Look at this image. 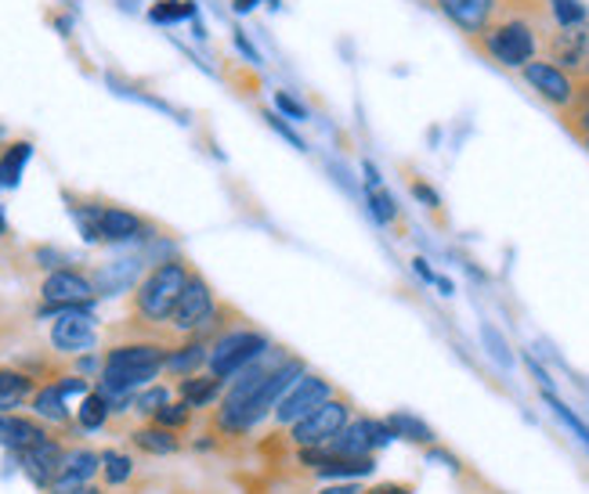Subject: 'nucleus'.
Instances as JSON below:
<instances>
[{
	"mask_svg": "<svg viewBox=\"0 0 589 494\" xmlns=\"http://www.w3.org/2000/svg\"><path fill=\"white\" fill-rule=\"evenodd\" d=\"M192 274L196 268L181 256L160 260L156 268H149V274L138 282L134 296H131L134 317H131V325H127V332H134L138 340H163L170 346H178V340L167 332V322H170V314H174L181 293L189 289Z\"/></svg>",
	"mask_w": 589,
	"mask_h": 494,
	"instance_id": "f257e3e1",
	"label": "nucleus"
},
{
	"mask_svg": "<svg viewBox=\"0 0 589 494\" xmlns=\"http://www.w3.org/2000/svg\"><path fill=\"white\" fill-rule=\"evenodd\" d=\"M174 346L163 340H127L112 343L102 357V372H98V390L106 397H123L138 386H149L156 375L167 369V357Z\"/></svg>",
	"mask_w": 589,
	"mask_h": 494,
	"instance_id": "f03ea898",
	"label": "nucleus"
},
{
	"mask_svg": "<svg viewBox=\"0 0 589 494\" xmlns=\"http://www.w3.org/2000/svg\"><path fill=\"white\" fill-rule=\"evenodd\" d=\"M546 33H550V26H539V22H531V19H525V14H513V11H499V19L470 43L485 58H492L496 65L521 72L528 62L542 58Z\"/></svg>",
	"mask_w": 589,
	"mask_h": 494,
	"instance_id": "7ed1b4c3",
	"label": "nucleus"
},
{
	"mask_svg": "<svg viewBox=\"0 0 589 494\" xmlns=\"http://www.w3.org/2000/svg\"><path fill=\"white\" fill-rule=\"evenodd\" d=\"M355 419V401L348 390H337L333 397H329L326 404H319L308 419H300L297 426L286 430V441L297 447H319V444H329L337 437V433L348 426Z\"/></svg>",
	"mask_w": 589,
	"mask_h": 494,
	"instance_id": "20e7f679",
	"label": "nucleus"
},
{
	"mask_svg": "<svg viewBox=\"0 0 589 494\" xmlns=\"http://www.w3.org/2000/svg\"><path fill=\"white\" fill-rule=\"evenodd\" d=\"M268 346H271V340L264 336V332L242 325L236 332H228V336H221L218 343H210L207 369H210V375H218V380L232 383L242 369H250L253 361L268 351Z\"/></svg>",
	"mask_w": 589,
	"mask_h": 494,
	"instance_id": "39448f33",
	"label": "nucleus"
},
{
	"mask_svg": "<svg viewBox=\"0 0 589 494\" xmlns=\"http://www.w3.org/2000/svg\"><path fill=\"white\" fill-rule=\"evenodd\" d=\"M80 216L83 235L91 242H131L146 235V216H138L134 210H123L117 202H94V206H73Z\"/></svg>",
	"mask_w": 589,
	"mask_h": 494,
	"instance_id": "423d86ee",
	"label": "nucleus"
},
{
	"mask_svg": "<svg viewBox=\"0 0 589 494\" xmlns=\"http://www.w3.org/2000/svg\"><path fill=\"white\" fill-rule=\"evenodd\" d=\"M213 314H218V296H213V289H210V282L203 279V274L196 271L192 282H189V289H184L181 300H178L174 314H170L167 332H170V336H174L178 343L189 340V336H199V332L210 325Z\"/></svg>",
	"mask_w": 589,
	"mask_h": 494,
	"instance_id": "0eeeda50",
	"label": "nucleus"
},
{
	"mask_svg": "<svg viewBox=\"0 0 589 494\" xmlns=\"http://www.w3.org/2000/svg\"><path fill=\"white\" fill-rule=\"evenodd\" d=\"M542 58L571 72L579 83H589V19L579 26H550L542 37Z\"/></svg>",
	"mask_w": 589,
	"mask_h": 494,
	"instance_id": "6e6552de",
	"label": "nucleus"
},
{
	"mask_svg": "<svg viewBox=\"0 0 589 494\" xmlns=\"http://www.w3.org/2000/svg\"><path fill=\"white\" fill-rule=\"evenodd\" d=\"M340 386H333V380H326V375H319V372H305L300 380L286 390V397L276 404V412H271V419L279 423V430H290V426H297L300 419H308L319 404H326L329 397L337 394Z\"/></svg>",
	"mask_w": 589,
	"mask_h": 494,
	"instance_id": "1a4fd4ad",
	"label": "nucleus"
},
{
	"mask_svg": "<svg viewBox=\"0 0 589 494\" xmlns=\"http://www.w3.org/2000/svg\"><path fill=\"white\" fill-rule=\"evenodd\" d=\"M305 372H308V361H305V357H297V354L286 357L282 365L261 383V390H257V394L250 397L247 412H242V433H250L253 426H261L264 419L276 412V404L286 397V390H290Z\"/></svg>",
	"mask_w": 589,
	"mask_h": 494,
	"instance_id": "9d476101",
	"label": "nucleus"
},
{
	"mask_svg": "<svg viewBox=\"0 0 589 494\" xmlns=\"http://www.w3.org/2000/svg\"><path fill=\"white\" fill-rule=\"evenodd\" d=\"M94 296H98V289L88 274L77 268H59L40 282V300H44L40 314H62L69 308H88V303H94Z\"/></svg>",
	"mask_w": 589,
	"mask_h": 494,
	"instance_id": "9b49d317",
	"label": "nucleus"
},
{
	"mask_svg": "<svg viewBox=\"0 0 589 494\" xmlns=\"http://www.w3.org/2000/svg\"><path fill=\"white\" fill-rule=\"evenodd\" d=\"M521 80L536 91L546 105H550L557 115L568 112L575 105V98H579V80L565 72L560 65H553L550 58H536V62H528L521 69Z\"/></svg>",
	"mask_w": 589,
	"mask_h": 494,
	"instance_id": "f8f14e48",
	"label": "nucleus"
},
{
	"mask_svg": "<svg viewBox=\"0 0 589 494\" xmlns=\"http://www.w3.org/2000/svg\"><path fill=\"white\" fill-rule=\"evenodd\" d=\"M98 343V329H94V317L83 311V308H69L62 314H54V325H51V346L66 357H80V354H91Z\"/></svg>",
	"mask_w": 589,
	"mask_h": 494,
	"instance_id": "ddd939ff",
	"label": "nucleus"
},
{
	"mask_svg": "<svg viewBox=\"0 0 589 494\" xmlns=\"http://www.w3.org/2000/svg\"><path fill=\"white\" fill-rule=\"evenodd\" d=\"M435 8L449 19L467 40H478L499 19L502 0H435Z\"/></svg>",
	"mask_w": 589,
	"mask_h": 494,
	"instance_id": "4468645a",
	"label": "nucleus"
},
{
	"mask_svg": "<svg viewBox=\"0 0 589 494\" xmlns=\"http://www.w3.org/2000/svg\"><path fill=\"white\" fill-rule=\"evenodd\" d=\"M66 452H69L66 441L59 437V433H54V437H48V441H40V444H33V447H26V452H19L22 473L30 476L37 487L51 491L54 476H59L62 462H66Z\"/></svg>",
	"mask_w": 589,
	"mask_h": 494,
	"instance_id": "2eb2a0df",
	"label": "nucleus"
},
{
	"mask_svg": "<svg viewBox=\"0 0 589 494\" xmlns=\"http://www.w3.org/2000/svg\"><path fill=\"white\" fill-rule=\"evenodd\" d=\"M54 430L51 423H44V419H37V415H22V412H8V415H0V444L11 447V452H26V447H33L40 441H48L54 437Z\"/></svg>",
	"mask_w": 589,
	"mask_h": 494,
	"instance_id": "dca6fc26",
	"label": "nucleus"
},
{
	"mask_svg": "<svg viewBox=\"0 0 589 494\" xmlns=\"http://www.w3.org/2000/svg\"><path fill=\"white\" fill-rule=\"evenodd\" d=\"M98 473H102V455L91 452V447H69L62 470H59V476H54V484H51V491H59V487H83V484H91Z\"/></svg>",
	"mask_w": 589,
	"mask_h": 494,
	"instance_id": "f3484780",
	"label": "nucleus"
},
{
	"mask_svg": "<svg viewBox=\"0 0 589 494\" xmlns=\"http://www.w3.org/2000/svg\"><path fill=\"white\" fill-rule=\"evenodd\" d=\"M372 473H377V455H329V452L311 470V476H322V481H348V476H372Z\"/></svg>",
	"mask_w": 589,
	"mask_h": 494,
	"instance_id": "a211bd4d",
	"label": "nucleus"
},
{
	"mask_svg": "<svg viewBox=\"0 0 589 494\" xmlns=\"http://www.w3.org/2000/svg\"><path fill=\"white\" fill-rule=\"evenodd\" d=\"M224 390H228V383L218 380V375H189V380H181V383H178L181 401H184V404H192L196 412H203V409H210L213 401H221V397H224Z\"/></svg>",
	"mask_w": 589,
	"mask_h": 494,
	"instance_id": "6ab92c4d",
	"label": "nucleus"
},
{
	"mask_svg": "<svg viewBox=\"0 0 589 494\" xmlns=\"http://www.w3.org/2000/svg\"><path fill=\"white\" fill-rule=\"evenodd\" d=\"M131 447H138L141 455H178L181 452V433L174 430H163V426H141V430H131Z\"/></svg>",
	"mask_w": 589,
	"mask_h": 494,
	"instance_id": "aec40b11",
	"label": "nucleus"
},
{
	"mask_svg": "<svg viewBox=\"0 0 589 494\" xmlns=\"http://www.w3.org/2000/svg\"><path fill=\"white\" fill-rule=\"evenodd\" d=\"M30 409L37 419H44V423L51 426H66L69 423V412H66V397L59 394V386L44 383L37 390V394L30 397Z\"/></svg>",
	"mask_w": 589,
	"mask_h": 494,
	"instance_id": "412c9836",
	"label": "nucleus"
},
{
	"mask_svg": "<svg viewBox=\"0 0 589 494\" xmlns=\"http://www.w3.org/2000/svg\"><path fill=\"white\" fill-rule=\"evenodd\" d=\"M33 155V144L30 141H11L4 155H0V184L4 188H16L19 178H22V167L30 163Z\"/></svg>",
	"mask_w": 589,
	"mask_h": 494,
	"instance_id": "4be33fe9",
	"label": "nucleus"
},
{
	"mask_svg": "<svg viewBox=\"0 0 589 494\" xmlns=\"http://www.w3.org/2000/svg\"><path fill=\"white\" fill-rule=\"evenodd\" d=\"M387 426H391L395 437L401 441H412V444H435V430H430L423 419H416L409 412H395L387 415Z\"/></svg>",
	"mask_w": 589,
	"mask_h": 494,
	"instance_id": "5701e85b",
	"label": "nucleus"
},
{
	"mask_svg": "<svg viewBox=\"0 0 589 494\" xmlns=\"http://www.w3.org/2000/svg\"><path fill=\"white\" fill-rule=\"evenodd\" d=\"M109 415H112V401L102 394V390H91V394L83 397V404H80L77 423L83 430H102L109 423Z\"/></svg>",
	"mask_w": 589,
	"mask_h": 494,
	"instance_id": "b1692460",
	"label": "nucleus"
},
{
	"mask_svg": "<svg viewBox=\"0 0 589 494\" xmlns=\"http://www.w3.org/2000/svg\"><path fill=\"white\" fill-rule=\"evenodd\" d=\"M152 423L163 426V430L184 433V430L196 423V409H192V404H184V401H170V404H163V409L152 415Z\"/></svg>",
	"mask_w": 589,
	"mask_h": 494,
	"instance_id": "393cba45",
	"label": "nucleus"
},
{
	"mask_svg": "<svg viewBox=\"0 0 589 494\" xmlns=\"http://www.w3.org/2000/svg\"><path fill=\"white\" fill-rule=\"evenodd\" d=\"M102 476L106 487H123L134 476V458L127 452H102Z\"/></svg>",
	"mask_w": 589,
	"mask_h": 494,
	"instance_id": "a878e982",
	"label": "nucleus"
},
{
	"mask_svg": "<svg viewBox=\"0 0 589 494\" xmlns=\"http://www.w3.org/2000/svg\"><path fill=\"white\" fill-rule=\"evenodd\" d=\"M366 206L380 224H395L398 221V202L391 199V192H383V188H372V192L366 195Z\"/></svg>",
	"mask_w": 589,
	"mask_h": 494,
	"instance_id": "bb28decb",
	"label": "nucleus"
},
{
	"mask_svg": "<svg viewBox=\"0 0 589 494\" xmlns=\"http://www.w3.org/2000/svg\"><path fill=\"white\" fill-rule=\"evenodd\" d=\"M550 14H553V26H579L589 19L582 0H550Z\"/></svg>",
	"mask_w": 589,
	"mask_h": 494,
	"instance_id": "cd10ccee",
	"label": "nucleus"
},
{
	"mask_svg": "<svg viewBox=\"0 0 589 494\" xmlns=\"http://www.w3.org/2000/svg\"><path fill=\"white\" fill-rule=\"evenodd\" d=\"M163 404H170V390L167 386H149V390H141L138 397H131V409L141 412V415H156L163 409Z\"/></svg>",
	"mask_w": 589,
	"mask_h": 494,
	"instance_id": "c85d7f7f",
	"label": "nucleus"
},
{
	"mask_svg": "<svg viewBox=\"0 0 589 494\" xmlns=\"http://www.w3.org/2000/svg\"><path fill=\"white\" fill-rule=\"evenodd\" d=\"M546 404H550V409H553V412H557L560 419H565V423H568V426H571L575 433H579V437H582L586 444H589V430H586V426L579 423V419H575V415H571V412L565 409V404H560V401H557V397L550 394V390H546Z\"/></svg>",
	"mask_w": 589,
	"mask_h": 494,
	"instance_id": "c756f323",
	"label": "nucleus"
},
{
	"mask_svg": "<svg viewBox=\"0 0 589 494\" xmlns=\"http://www.w3.org/2000/svg\"><path fill=\"white\" fill-rule=\"evenodd\" d=\"M409 184H412V195H416V199H420V202H427L430 210H441V199H438V192H435V188H430L427 181L412 178Z\"/></svg>",
	"mask_w": 589,
	"mask_h": 494,
	"instance_id": "7c9ffc66",
	"label": "nucleus"
},
{
	"mask_svg": "<svg viewBox=\"0 0 589 494\" xmlns=\"http://www.w3.org/2000/svg\"><path fill=\"white\" fill-rule=\"evenodd\" d=\"M366 494H416V484L412 481H383V484L366 487Z\"/></svg>",
	"mask_w": 589,
	"mask_h": 494,
	"instance_id": "2f4dec72",
	"label": "nucleus"
},
{
	"mask_svg": "<svg viewBox=\"0 0 589 494\" xmlns=\"http://www.w3.org/2000/svg\"><path fill=\"white\" fill-rule=\"evenodd\" d=\"M276 105L282 109V112H290L293 115V120H305V105H297V101L290 98V94H286V91H276Z\"/></svg>",
	"mask_w": 589,
	"mask_h": 494,
	"instance_id": "473e14b6",
	"label": "nucleus"
},
{
	"mask_svg": "<svg viewBox=\"0 0 589 494\" xmlns=\"http://www.w3.org/2000/svg\"><path fill=\"white\" fill-rule=\"evenodd\" d=\"M268 123H271V127H276V130H279V134H282L286 141H293V144H297V149H305V141H300V138L293 134V130L282 123V115H268Z\"/></svg>",
	"mask_w": 589,
	"mask_h": 494,
	"instance_id": "72a5a7b5",
	"label": "nucleus"
},
{
	"mask_svg": "<svg viewBox=\"0 0 589 494\" xmlns=\"http://www.w3.org/2000/svg\"><path fill=\"white\" fill-rule=\"evenodd\" d=\"M319 494H366V487H358V484H343V481H337V484H326Z\"/></svg>",
	"mask_w": 589,
	"mask_h": 494,
	"instance_id": "f704fd0d",
	"label": "nucleus"
},
{
	"mask_svg": "<svg viewBox=\"0 0 589 494\" xmlns=\"http://www.w3.org/2000/svg\"><path fill=\"white\" fill-rule=\"evenodd\" d=\"M412 268H416V274H420L423 282H435V271L427 268V260H423V256H416V260H412Z\"/></svg>",
	"mask_w": 589,
	"mask_h": 494,
	"instance_id": "c9c22d12",
	"label": "nucleus"
},
{
	"mask_svg": "<svg viewBox=\"0 0 589 494\" xmlns=\"http://www.w3.org/2000/svg\"><path fill=\"white\" fill-rule=\"evenodd\" d=\"M366 178H369L372 188H380V173H377V167H372V163H366Z\"/></svg>",
	"mask_w": 589,
	"mask_h": 494,
	"instance_id": "e433bc0d",
	"label": "nucleus"
},
{
	"mask_svg": "<svg viewBox=\"0 0 589 494\" xmlns=\"http://www.w3.org/2000/svg\"><path fill=\"white\" fill-rule=\"evenodd\" d=\"M236 8H239V11H247V8H253V0H236Z\"/></svg>",
	"mask_w": 589,
	"mask_h": 494,
	"instance_id": "4c0bfd02",
	"label": "nucleus"
},
{
	"mask_svg": "<svg viewBox=\"0 0 589 494\" xmlns=\"http://www.w3.org/2000/svg\"><path fill=\"white\" fill-rule=\"evenodd\" d=\"M0 235H4V221H0Z\"/></svg>",
	"mask_w": 589,
	"mask_h": 494,
	"instance_id": "58836bf2",
	"label": "nucleus"
},
{
	"mask_svg": "<svg viewBox=\"0 0 589 494\" xmlns=\"http://www.w3.org/2000/svg\"><path fill=\"white\" fill-rule=\"evenodd\" d=\"M582 144H586V152H589V138H586V141H582Z\"/></svg>",
	"mask_w": 589,
	"mask_h": 494,
	"instance_id": "ea45409f",
	"label": "nucleus"
},
{
	"mask_svg": "<svg viewBox=\"0 0 589 494\" xmlns=\"http://www.w3.org/2000/svg\"><path fill=\"white\" fill-rule=\"evenodd\" d=\"M430 4H435V0H430Z\"/></svg>",
	"mask_w": 589,
	"mask_h": 494,
	"instance_id": "a19ab883",
	"label": "nucleus"
}]
</instances>
